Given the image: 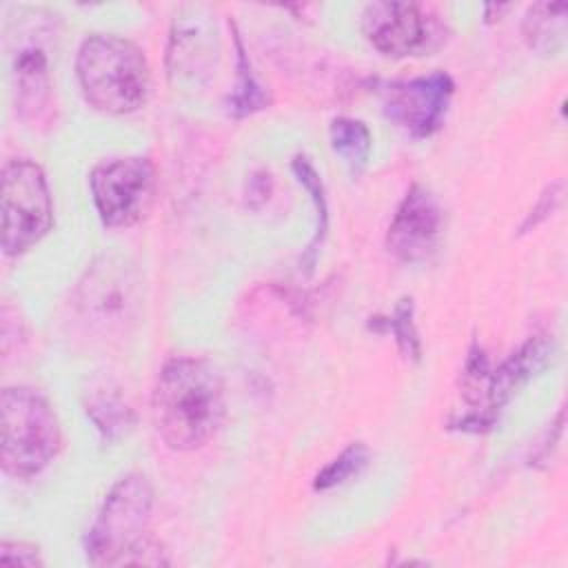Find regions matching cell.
Here are the masks:
<instances>
[{
  "label": "cell",
  "instance_id": "cell-12",
  "mask_svg": "<svg viewBox=\"0 0 568 568\" xmlns=\"http://www.w3.org/2000/svg\"><path fill=\"white\" fill-rule=\"evenodd\" d=\"M331 144L335 153L348 164V169L359 173L371 155V133L364 122L353 118H337L331 122Z\"/></svg>",
  "mask_w": 568,
  "mask_h": 568
},
{
  "label": "cell",
  "instance_id": "cell-11",
  "mask_svg": "<svg viewBox=\"0 0 568 568\" xmlns=\"http://www.w3.org/2000/svg\"><path fill=\"white\" fill-rule=\"evenodd\" d=\"M566 9V2H541L530 7L524 20L528 44L539 51H555L564 42Z\"/></svg>",
  "mask_w": 568,
  "mask_h": 568
},
{
  "label": "cell",
  "instance_id": "cell-16",
  "mask_svg": "<svg viewBox=\"0 0 568 568\" xmlns=\"http://www.w3.org/2000/svg\"><path fill=\"white\" fill-rule=\"evenodd\" d=\"M413 304L410 300H402L390 317V326H393V333L397 337V344L402 348V353H406V357L410 355L413 359L419 357V339H417V331L413 326Z\"/></svg>",
  "mask_w": 568,
  "mask_h": 568
},
{
  "label": "cell",
  "instance_id": "cell-2",
  "mask_svg": "<svg viewBox=\"0 0 568 568\" xmlns=\"http://www.w3.org/2000/svg\"><path fill=\"white\" fill-rule=\"evenodd\" d=\"M153 490L144 475L122 477L106 495L87 535V555L95 566L162 564L149 537Z\"/></svg>",
  "mask_w": 568,
  "mask_h": 568
},
{
  "label": "cell",
  "instance_id": "cell-14",
  "mask_svg": "<svg viewBox=\"0 0 568 568\" xmlns=\"http://www.w3.org/2000/svg\"><path fill=\"white\" fill-rule=\"evenodd\" d=\"M235 49H237V78L240 80H237L235 93L229 98V113L240 118V115L253 113L257 109H264L268 104V98H266V91L262 89V84L251 73V64L246 60L240 36H235Z\"/></svg>",
  "mask_w": 568,
  "mask_h": 568
},
{
  "label": "cell",
  "instance_id": "cell-15",
  "mask_svg": "<svg viewBox=\"0 0 568 568\" xmlns=\"http://www.w3.org/2000/svg\"><path fill=\"white\" fill-rule=\"evenodd\" d=\"M366 462H368V448L362 442L351 444L348 448L342 450L339 457H335L328 466H324L315 475L313 488L315 490H328L333 486H339L346 479H351L353 475H357L366 466Z\"/></svg>",
  "mask_w": 568,
  "mask_h": 568
},
{
  "label": "cell",
  "instance_id": "cell-1",
  "mask_svg": "<svg viewBox=\"0 0 568 568\" xmlns=\"http://www.w3.org/2000/svg\"><path fill=\"white\" fill-rule=\"evenodd\" d=\"M224 413V384L206 359L173 357L162 366L151 395V415L169 448H202L222 426Z\"/></svg>",
  "mask_w": 568,
  "mask_h": 568
},
{
  "label": "cell",
  "instance_id": "cell-6",
  "mask_svg": "<svg viewBox=\"0 0 568 568\" xmlns=\"http://www.w3.org/2000/svg\"><path fill=\"white\" fill-rule=\"evenodd\" d=\"M53 224L51 193L42 169L16 158L2 166V248L20 255L38 244Z\"/></svg>",
  "mask_w": 568,
  "mask_h": 568
},
{
  "label": "cell",
  "instance_id": "cell-3",
  "mask_svg": "<svg viewBox=\"0 0 568 568\" xmlns=\"http://www.w3.org/2000/svg\"><path fill=\"white\" fill-rule=\"evenodd\" d=\"M75 71L87 102L98 111L122 115L146 102V58L126 38L113 33L89 36L80 44Z\"/></svg>",
  "mask_w": 568,
  "mask_h": 568
},
{
  "label": "cell",
  "instance_id": "cell-8",
  "mask_svg": "<svg viewBox=\"0 0 568 568\" xmlns=\"http://www.w3.org/2000/svg\"><path fill=\"white\" fill-rule=\"evenodd\" d=\"M453 89L448 73L433 71L410 80L382 82L377 93L388 120L413 138H428L442 126Z\"/></svg>",
  "mask_w": 568,
  "mask_h": 568
},
{
  "label": "cell",
  "instance_id": "cell-13",
  "mask_svg": "<svg viewBox=\"0 0 568 568\" xmlns=\"http://www.w3.org/2000/svg\"><path fill=\"white\" fill-rule=\"evenodd\" d=\"M87 413L95 422V426L102 430L104 437H118L133 424V410L126 406V402L111 390L95 393L87 402Z\"/></svg>",
  "mask_w": 568,
  "mask_h": 568
},
{
  "label": "cell",
  "instance_id": "cell-4",
  "mask_svg": "<svg viewBox=\"0 0 568 568\" xmlns=\"http://www.w3.org/2000/svg\"><path fill=\"white\" fill-rule=\"evenodd\" d=\"M0 462L11 477L38 475L60 450V428L49 402L33 388L7 386L0 395Z\"/></svg>",
  "mask_w": 568,
  "mask_h": 568
},
{
  "label": "cell",
  "instance_id": "cell-5",
  "mask_svg": "<svg viewBox=\"0 0 568 568\" xmlns=\"http://www.w3.org/2000/svg\"><path fill=\"white\" fill-rule=\"evenodd\" d=\"M55 16L42 9H20L9 20L7 49L11 60V82L18 115L27 122L44 118L51 100V44L55 38Z\"/></svg>",
  "mask_w": 568,
  "mask_h": 568
},
{
  "label": "cell",
  "instance_id": "cell-10",
  "mask_svg": "<svg viewBox=\"0 0 568 568\" xmlns=\"http://www.w3.org/2000/svg\"><path fill=\"white\" fill-rule=\"evenodd\" d=\"M442 231V209L435 195L415 184L404 195L386 233L388 251L402 262H422L435 248Z\"/></svg>",
  "mask_w": 568,
  "mask_h": 568
},
{
  "label": "cell",
  "instance_id": "cell-9",
  "mask_svg": "<svg viewBox=\"0 0 568 568\" xmlns=\"http://www.w3.org/2000/svg\"><path fill=\"white\" fill-rule=\"evenodd\" d=\"M362 29L368 42L384 55H422L437 38L433 20L413 2H371L362 13Z\"/></svg>",
  "mask_w": 568,
  "mask_h": 568
},
{
  "label": "cell",
  "instance_id": "cell-17",
  "mask_svg": "<svg viewBox=\"0 0 568 568\" xmlns=\"http://www.w3.org/2000/svg\"><path fill=\"white\" fill-rule=\"evenodd\" d=\"M0 561L2 564H11V566H42V559L38 557V550L33 546H24V544H11V541H2L0 546Z\"/></svg>",
  "mask_w": 568,
  "mask_h": 568
},
{
  "label": "cell",
  "instance_id": "cell-7",
  "mask_svg": "<svg viewBox=\"0 0 568 568\" xmlns=\"http://www.w3.org/2000/svg\"><path fill=\"white\" fill-rule=\"evenodd\" d=\"M89 182L98 215L106 226L140 222L155 197V166L142 155L100 162Z\"/></svg>",
  "mask_w": 568,
  "mask_h": 568
}]
</instances>
